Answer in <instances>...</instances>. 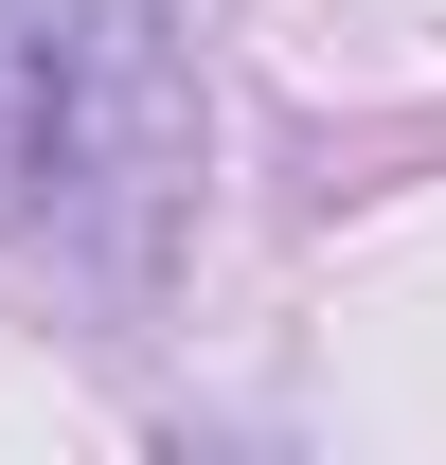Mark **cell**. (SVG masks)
Masks as SVG:
<instances>
[{"label": "cell", "mask_w": 446, "mask_h": 465, "mask_svg": "<svg viewBox=\"0 0 446 465\" xmlns=\"http://www.w3.org/2000/svg\"><path fill=\"white\" fill-rule=\"evenodd\" d=\"M179 215H197L179 0H0V232L143 304Z\"/></svg>", "instance_id": "obj_1"}]
</instances>
